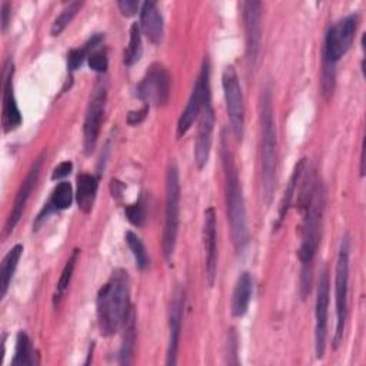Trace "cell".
Here are the masks:
<instances>
[{
    "instance_id": "1",
    "label": "cell",
    "mask_w": 366,
    "mask_h": 366,
    "mask_svg": "<svg viewBox=\"0 0 366 366\" xmlns=\"http://www.w3.org/2000/svg\"><path fill=\"white\" fill-rule=\"evenodd\" d=\"M325 207V192L316 173L309 170L302 179L300 194L297 200V209L303 216L299 259L302 262V277H300V293L302 297L310 289V273L312 263L316 256L320 242V226Z\"/></svg>"
},
{
    "instance_id": "2",
    "label": "cell",
    "mask_w": 366,
    "mask_h": 366,
    "mask_svg": "<svg viewBox=\"0 0 366 366\" xmlns=\"http://www.w3.org/2000/svg\"><path fill=\"white\" fill-rule=\"evenodd\" d=\"M96 306L99 330L103 336H112L124 326L132 310L130 280L126 270H113L97 293Z\"/></svg>"
},
{
    "instance_id": "3",
    "label": "cell",
    "mask_w": 366,
    "mask_h": 366,
    "mask_svg": "<svg viewBox=\"0 0 366 366\" xmlns=\"http://www.w3.org/2000/svg\"><path fill=\"white\" fill-rule=\"evenodd\" d=\"M220 156H222L223 172H224L227 220L230 224V233H232L234 249L237 253H242L249 239L247 224H246V210H244V202H243L237 169H236L233 156L224 143V139L222 140Z\"/></svg>"
},
{
    "instance_id": "4",
    "label": "cell",
    "mask_w": 366,
    "mask_h": 366,
    "mask_svg": "<svg viewBox=\"0 0 366 366\" xmlns=\"http://www.w3.org/2000/svg\"><path fill=\"white\" fill-rule=\"evenodd\" d=\"M357 16L350 14L333 24L323 44V71H322V93L327 99L335 89V73L337 61L350 49L357 29Z\"/></svg>"
},
{
    "instance_id": "5",
    "label": "cell",
    "mask_w": 366,
    "mask_h": 366,
    "mask_svg": "<svg viewBox=\"0 0 366 366\" xmlns=\"http://www.w3.org/2000/svg\"><path fill=\"white\" fill-rule=\"evenodd\" d=\"M260 123H262V147H260V164H262V193L264 203L269 204L274 190L276 180V160H277V144L276 130L272 109V93L264 89L260 104Z\"/></svg>"
},
{
    "instance_id": "6",
    "label": "cell",
    "mask_w": 366,
    "mask_h": 366,
    "mask_svg": "<svg viewBox=\"0 0 366 366\" xmlns=\"http://www.w3.org/2000/svg\"><path fill=\"white\" fill-rule=\"evenodd\" d=\"M179 213H180V183L179 172L174 164H170L166 173V219L162 249L167 262L172 260L176 239L179 232Z\"/></svg>"
},
{
    "instance_id": "7",
    "label": "cell",
    "mask_w": 366,
    "mask_h": 366,
    "mask_svg": "<svg viewBox=\"0 0 366 366\" xmlns=\"http://www.w3.org/2000/svg\"><path fill=\"white\" fill-rule=\"evenodd\" d=\"M349 239L343 237L336 262L335 300H336V332L333 345L337 347L343 339V329L347 317V290H349Z\"/></svg>"
},
{
    "instance_id": "8",
    "label": "cell",
    "mask_w": 366,
    "mask_h": 366,
    "mask_svg": "<svg viewBox=\"0 0 366 366\" xmlns=\"http://www.w3.org/2000/svg\"><path fill=\"white\" fill-rule=\"evenodd\" d=\"M106 99H107V81L104 79H97L90 93V99H89V104L84 116V124H83V146H84L86 154H90L96 147V142L100 133V126L103 122Z\"/></svg>"
},
{
    "instance_id": "9",
    "label": "cell",
    "mask_w": 366,
    "mask_h": 366,
    "mask_svg": "<svg viewBox=\"0 0 366 366\" xmlns=\"http://www.w3.org/2000/svg\"><path fill=\"white\" fill-rule=\"evenodd\" d=\"M222 86L232 133L236 140H242L244 132V104L239 76L233 66H227L224 69L222 76Z\"/></svg>"
},
{
    "instance_id": "10",
    "label": "cell",
    "mask_w": 366,
    "mask_h": 366,
    "mask_svg": "<svg viewBox=\"0 0 366 366\" xmlns=\"http://www.w3.org/2000/svg\"><path fill=\"white\" fill-rule=\"evenodd\" d=\"M137 96L146 106H163L170 96V76L166 67L154 63L137 86Z\"/></svg>"
},
{
    "instance_id": "11",
    "label": "cell",
    "mask_w": 366,
    "mask_h": 366,
    "mask_svg": "<svg viewBox=\"0 0 366 366\" xmlns=\"http://www.w3.org/2000/svg\"><path fill=\"white\" fill-rule=\"evenodd\" d=\"M209 61L204 60L202 70L196 79V83L193 86L192 94L189 97V102L186 104V109L183 110L179 123H177V136H183L193 124V122L199 117L204 103L207 99H210V86H209Z\"/></svg>"
},
{
    "instance_id": "12",
    "label": "cell",
    "mask_w": 366,
    "mask_h": 366,
    "mask_svg": "<svg viewBox=\"0 0 366 366\" xmlns=\"http://www.w3.org/2000/svg\"><path fill=\"white\" fill-rule=\"evenodd\" d=\"M242 17L246 34V54L250 64H254L262 43V4L260 1H243Z\"/></svg>"
},
{
    "instance_id": "13",
    "label": "cell",
    "mask_w": 366,
    "mask_h": 366,
    "mask_svg": "<svg viewBox=\"0 0 366 366\" xmlns=\"http://www.w3.org/2000/svg\"><path fill=\"white\" fill-rule=\"evenodd\" d=\"M329 309V273L325 267L320 272L317 293H316V327H315V340H316V356L323 357L326 349L327 337V310Z\"/></svg>"
},
{
    "instance_id": "14",
    "label": "cell",
    "mask_w": 366,
    "mask_h": 366,
    "mask_svg": "<svg viewBox=\"0 0 366 366\" xmlns=\"http://www.w3.org/2000/svg\"><path fill=\"white\" fill-rule=\"evenodd\" d=\"M213 129H214V112H213L210 99H207L199 114L197 134H196V143H194V163L197 169H203L207 163L210 147H212Z\"/></svg>"
},
{
    "instance_id": "15",
    "label": "cell",
    "mask_w": 366,
    "mask_h": 366,
    "mask_svg": "<svg viewBox=\"0 0 366 366\" xmlns=\"http://www.w3.org/2000/svg\"><path fill=\"white\" fill-rule=\"evenodd\" d=\"M46 157V153L43 152L31 164L26 179L21 182V186L16 194V199H14V203H13V207H11V212L9 214V219L6 222V233H10L16 224L19 223L21 214H23V210H24V206L37 183V179H39V174H40V170H41V166H43V160Z\"/></svg>"
},
{
    "instance_id": "16",
    "label": "cell",
    "mask_w": 366,
    "mask_h": 366,
    "mask_svg": "<svg viewBox=\"0 0 366 366\" xmlns=\"http://www.w3.org/2000/svg\"><path fill=\"white\" fill-rule=\"evenodd\" d=\"M13 63L7 60L3 69V114L1 124L4 133L17 129L21 124V114L13 93Z\"/></svg>"
},
{
    "instance_id": "17",
    "label": "cell",
    "mask_w": 366,
    "mask_h": 366,
    "mask_svg": "<svg viewBox=\"0 0 366 366\" xmlns=\"http://www.w3.org/2000/svg\"><path fill=\"white\" fill-rule=\"evenodd\" d=\"M203 243L206 260V279L209 286H213L217 270V234H216V213L213 207L206 209L203 223Z\"/></svg>"
},
{
    "instance_id": "18",
    "label": "cell",
    "mask_w": 366,
    "mask_h": 366,
    "mask_svg": "<svg viewBox=\"0 0 366 366\" xmlns=\"http://www.w3.org/2000/svg\"><path fill=\"white\" fill-rule=\"evenodd\" d=\"M183 307H184V293L177 289L173 295L170 310H169V346H167V365L176 363V355L179 349L182 320H183Z\"/></svg>"
},
{
    "instance_id": "19",
    "label": "cell",
    "mask_w": 366,
    "mask_h": 366,
    "mask_svg": "<svg viewBox=\"0 0 366 366\" xmlns=\"http://www.w3.org/2000/svg\"><path fill=\"white\" fill-rule=\"evenodd\" d=\"M140 27L146 37L159 44L163 39V17L154 1H144L140 9Z\"/></svg>"
},
{
    "instance_id": "20",
    "label": "cell",
    "mask_w": 366,
    "mask_h": 366,
    "mask_svg": "<svg viewBox=\"0 0 366 366\" xmlns=\"http://www.w3.org/2000/svg\"><path fill=\"white\" fill-rule=\"evenodd\" d=\"M73 200V192H71V186L67 182H60L51 192V196L49 199V202L44 204V207L41 209V212L37 216L36 224L34 227H37L44 219H47L51 213L54 212H61L67 207H70Z\"/></svg>"
},
{
    "instance_id": "21",
    "label": "cell",
    "mask_w": 366,
    "mask_h": 366,
    "mask_svg": "<svg viewBox=\"0 0 366 366\" xmlns=\"http://www.w3.org/2000/svg\"><path fill=\"white\" fill-rule=\"evenodd\" d=\"M253 292V280L247 272H243L234 285L232 295V315L236 317L243 316L247 312L250 297Z\"/></svg>"
},
{
    "instance_id": "22",
    "label": "cell",
    "mask_w": 366,
    "mask_h": 366,
    "mask_svg": "<svg viewBox=\"0 0 366 366\" xmlns=\"http://www.w3.org/2000/svg\"><path fill=\"white\" fill-rule=\"evenodd\" d=\"M97 192V179L93 174L81 173L77 176V192H76V200L79 204V209L83 213H89L93 207V202Z\"/></svg>"
},
{
    "instance_id": "23",
    "label": "cell",
    "mask_w": 366,
    "mask_h": 366,
    "mask_svg": "<svg viewBox=\"0 0 366 366\" xmlns=\"http://www.w3.org/2000/svg\"><path fill=\"white\" fill-rule=\"evenodd\" d=\"M134 310L132 307L127 320L124 323V336H123V342L119 350V362L122 365H130L132 363V355H133V349H134V343H136V320H134Z\"/></svg>"
},
{
    "instance_id": "24",
    "label": "cell",
    "mask_w": 366,
    "mask_h": 366,
    "mask_svg": "<svg viewBox=\"0 0 366 366\" xmlns=\"http://www.w3.org/2000/svg\"><path fill=\"white\" fill-rule=\"evenodd\" d=\"M23 253V246L21 244H16L14 247H11L7 254L3 257L1 260V270H0V277H1V297L6 296L9 285L13 279V274L16 272L17 263L20 260V256Z\"/></svg>"
},
{
    "instance_id": "25",
    "label": "cell",
    "mask_w": 366,
    "mask_h": 366,
    "mask_svg": "<svg viewBox=\"0 0 366 366\" xmlns=\"http://www.w3.org/2000/svg\"><path fill=\"white\" fill-rule=\"evenodd\" d=\"M104 36L102 33H96L93 34L83 46L77 47V49H71L67 54V69L70 71H74L76 69H79L81 66V63L84 61V59L93 53V50L103 41Z\"/></svg>"
},
{
    "instance_id": "26",
    "label": "cell",
    "mask_w": 366,
    "mask_h": 366,
    "mask_svg": "<svg viewBox=\"0 0 366 366\" xmlns=\"http://www.w3.org/2000/svg\"><path fill=\"white\" fill-rule=\"evenodd\" d=\"M13 366H31L37 365V359L30 343L29 336L24 332H19L16 339V350L11 359Z\"/></svg>"
},
{
    "instance_id": "27",
    "label": "cell",
    "mask_w": 366,
    "mask_h": 366,
    "mask_svg": "<svg viewBox=\"0 0 366 366\" xmlns=\"http://www.w3.org/2000/svg\"><path fill=\"white\" fill-rule=\"evenodd\" d=\"M305 159H300L299 163L295 166V170L292 173V177L289 180V184H287V189L285 192V196L282 199V203L279 206V223L285 219L290 204H292V200H293V196H295V192H296V186L302 177V173H303V167H305Z\"/></svg>"
},
{
    "instance_id": "28",
    "label": "cell",
    "mask_w": 366,
    "mask_h": 366,
    "mask_svg": "<svg viewBox=\"0 0 366 366\" xmlns=\"http://www.w3.org/2000/svg\"><path fill=\"white\" fill-rule=\"evenodd\" d=\"M142 31H140V26L137 23H133L130 27V39H129V46L124 50V56H123V63L126 66H133L134 63H137L142 57Z\"/></svg>"
},
{
    "instance_id": "29",
    "label": "cell",
    "mask_w": 366,
    "mask_h": 366,
    "mask_svg": "<svg viewBox=\"0 0 366 366\" xmlns=\"http://www.w3.org/2000/svg\"><path fill=\"white\" fill-rule=\"evenodd\" d=\"M124 240H126L129 249H130L132 253H133V257H134V260H136L137 267L142 269V270H144V269L149 266L150 259H149V254H147V250H146L143 242L140 240V237H139L137 234H134V233L130 232V230L126 232Z\"/></svg>"
},
{
    "instance_id": "30",
    "label": "cell",
    "mask_w": 366,
    "mask_h": 366,
    "mask_svg": "<svg viewBox=\"0 0 366 366\" xmlns=\"http://www.w3.org/2000/svg\"><path fill=\"white\" fill-rule=\"evenodd\" d=\"M77 257H79V250L74 249L69 257V260L66 262L64 264V269L60 274V279L57 282V290H56V295H54V305L59 303V300L61 299V296L64 295V292L67 290L69 287V283H70V279H71V274H73V270H74V266H76V262H77Z\"/></svg>"
},
{
    "instance_id": "31",
    "label": "cell",
    "mask_w": 366,
    "mask_h": 366,
    "mask_svg": "<svg viewBox=\"0 0 366 366\" xmlns=\"http://www.w3.org/2000/svg\"><path fill=\"white\" fill-rule=\"evenodd\" d=\"M81 1H71L69 3L63 10L61 13L56 17V20L53 21V26H51V34L53 36H59L66 27L67 24L73 20V17L77 14V11L80 10L81 7Z\"/></svg>"
},
{
    "instance_id": "32",
    "label": "cell",
    "mask_w": 366,
    "mask_h": 366,
    "mask_svg": "<svg viewBox=\"0 0 366 366\" xmlns=\"http://www.w3.org/2000/svg\"><path fill=\"white\" fill-rule=\"evenodd\" d=\"M124 214L127 217V220L134 224V226H143L144 220H146V210L144 206L142 204V202H137L134 204H129L124 209Z\"/></svg>"
},
{
    "instance_id": "33",
    "label": "cell",
    "mask_w": 366,
    "mask_h": 366,
    "mask_svg": "<svg viewBox=\"0 0 366 366\" xmlns=\"http://www.w3.org/2000/svg\"><path fill=\"white\" fill-rule=\"evenodd\" d=\"M89 66L97 73H104L107 70V56L106 51H93L89 56Z\"/></svg>"
},
{
    "instance_id": "34",
    "label": "cell",
    "mask_w": 366,
    "mask_h": 366,
    "mask_svg": "<svg viewBox=\"0 0 366 366\" xmlns=\"http://www.w3.org/2000/svg\"><path fill=\"white\" fill-rule=\"evenodd\" d=\"M73 169V164L71 162H61L60 164H57L51 173V179L53 180H57V179H63L66 177Z\"/></svg>"
},
{
    "instance_id": "35",
    "label": "cell",
    "mask_w": 366,
    "mask_h": 366,
    "mask_svg": "<svg viewBox=\"0 0 366 366\" xmlns=\"http://www.w3.org/2000/svg\"><path fill=\"white\" fill-rule=\"evenodd\" d=\"M117 6H119L120 11H122L124 16H132V14H134V13L137 11V9H139V1H136V0H120V1L117 3Z\"/></svg>"
},
{
    "instance_id": "36",
    "label": "cell",
    "mask_w": 366,
    "mask_h": 366,
    "mask_svg": "<svg viewBox=\"0 0 366 366\" xmlns=\"http://www.w3.org/2000/svg\"><path fill=\"white\" fill-rule=\"evenodd\" d=\"M147 110H149V106L144 104L143 109L136 110V112H130V113L127 114V123H129V124H137V123H140V122L146 117Z\"/></svg>"
},
{
    "instance_id": "37",
    "label": "cell",
    "mask_w": 366,
    "mask_h": 366,
    "mask_svg": "<svg viewBox=\"0 0 366 366\" xmlns=\"http://www.w3.org/2000/svg\"><path fill=\"white\" fill-rule=\"evenodd\" d=\"M1 27H3V30H6V27H7V24H9V16H10V10H11V6H10V3H7V1H3L1 3Z\"/></svg>"
}]
</instances>
